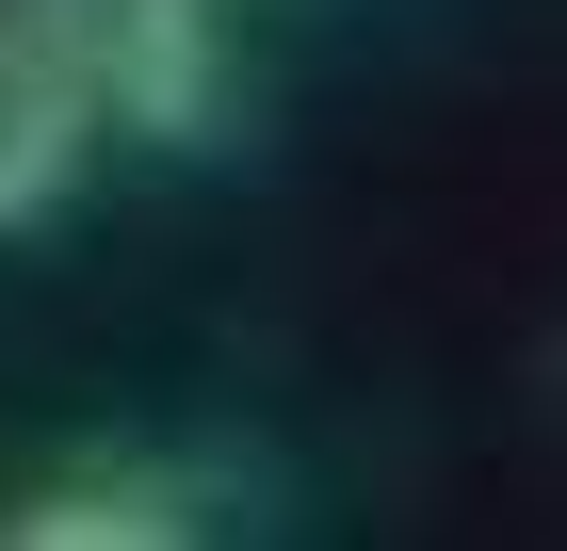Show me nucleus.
<instances>
[{"label": "nucleus", "instance_id": "f257e3e1", "mask_svg": "<svg viewBox=\"0 0 567 551\" xmlns=\"http://www.w3.org/2000/svg\"><path fill=\"white\" fill-rule=\"evenodd\" d=\"M97 146V0H0V227H49Z\"/></svg>", "mask_w": 567, "mask_h": 551}, {"label": "nucleus", "instance_id": "f03ea898", "mask_svg": "<svg viewBox=\"0 0 567 551\" xmlns=\"http://www.w3.org/2000/svg\"><path fill=\"white\" fill-rule=\"evenodd\" d=\"M97 114H131L146 146H227L244 82H227L212 0H97Z\"/></svg>", "mask_w": 567, "mask_h": 551}, {"label": "nucleus", "instance_id": "7ed1b4c3", "mask_svg": "<svg viewBox=\"0 0 567 551\" xmlns=\"http://www.w3.org/2000/svg\"><path fill=\"white\" fill-rule=\"evenodd\" d=\"M17 535L33 551H178V535H212V487L195 470H65L17 503Z\"/></svg>", "mask_w": 567, "mask_h": 551}]
</instances>
